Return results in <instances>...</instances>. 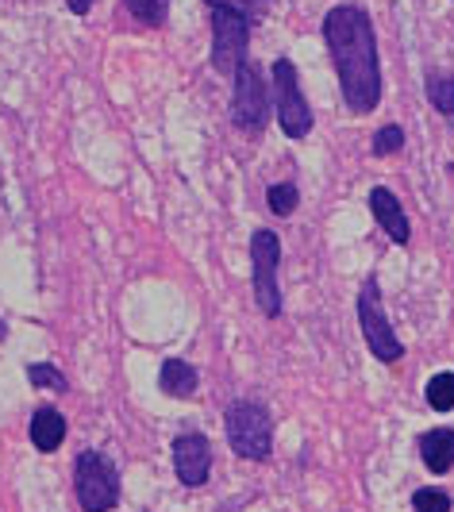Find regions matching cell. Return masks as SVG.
Returning <instances> with one entry per match:
<instances>
[{"label": "cell", "mask_w": 454, "mask_h": 512, "mask_svg": "<svg viewBox=\"0 0 454 512\" xmlns=\"http://www.w3.org/2000/svg\"><path fill=\"white\" fill-rule=\"evenodd\" d=\"M270 120V85L251 58L235 70V93H231V124L239 131H262Z\"/></svg>", "instance_id": "obj_7"}, {"label": "cell", "mask_w": 454, "mask_h": 512, "mask_svg": "<svg viewBox=\"0 0 454 512\" xmlns=\"http://www.w3.org/2000/svg\"><path fill=\"white\" fill-rule=\"evenodd\" d=\"M247 43H251V20L227 8H212V70L235 77V70L247 62Z\"/></svg>", "instance_id": "obj_8"}, {"label": "cell", "mask_w": 454, "mask_h": 512, "mask_svg": "<svg viewBox=\"0 0 454 512\" xmlns=\"http://www.w3.org/2000/svg\"><path fill=\"white\" fill-rule=\"evenodd\" d=\"M370 151L378 158H389V154H401L404 151V128L401 124H385V128L374 135V147Z\"/></svg>", "instance_id": "obj_19"}, {"label": "cell", "mask_w": 454, "mask_h": 512, "mask_svg": "<svg viewBox=\"0 0 454 512\" xmlns=\"http://www.w3.org/2000/svg\"><path fill=\"white\" fill-rule=\"evenodd\" d=\"M420 459L431 474H451L454 470V428H431L420 436Z\"/></svg>", "instance_id": "obj_12"}, {"label": "cell", "mask_w": 454, "mask_h": 512, "mask_svg": "<svg viewBox=\"0 0 454 512\" xmlns=\"http://www.w3.org/2000/svg\"><path fill=\"white\" fill-rule=\"evenodd\" d=\"M174 474L181 486L201 489L212 474V443L201 432H185L174 439Z\"/></svg>", "instance_id": "obj_9"}, {"label": "cell", "mask_w": 454, "mask_h": 512, "mask_svg": "<svg viewBox=\"0 0 454 512\" xmlns=\"http://www.w3.org/2000/svg\"><path fill=\"white\" fill-rule=\"evenodd\" d=\"M370 212H374V220L381 224V231H385L397 247H408V243H412V224H408V216H404V208L393 189L374 185V189H370Z\"/></svg>", "instance_id": "obj_10"}, {"label": "cell", "mask_w": 454, "mask_h": 512, "mask_svg": "<svg viewBox=\"0 0 454 512\" xmlns=\"http://www.w3.org/2000/svg\"><path fill=\"white\" fill-rule=\"evenodd\" d=\"M27 382L35 385V389H66V374L58 370V366H51V362H31L27 366Z\"/></svg>", "instance_id": "obj_18"}, {"label": "cell", "mask_w": 454, "mask_h": 512, "mask_svg": "<svg viewBox=\"0 0 454 512\" xmlns=\"http://www.w3.org/2000/svg\"><path fill=\"white\" fill-rule=\"evenodd\" d=\"M62 439H66V416L58 409H35V416H31V443H35V451L54 455L62 447Z\"/></svg>", "instance_id": "obj_13"}, {"label": "cell", "mask_w": 454, "mask_h": 512, "mask_svg": "<svg viewBox=\"0 0 454 512\" xmlns=\"http://www.w3.org/2000/svg\"><path fill=\"white\" fill-rule=\"evenodd\" d=\"M281 239L270 228H258L251 235V274H254V301L262 308V316L278 320L281 316Z\"/></svg>", "instance_id": "obj_5"}, {"label": "cell", "mask_w": 454, "mask_h": 512, "mask_svg": "<svg viewBox=\"0 0 454 512\" xmlns=\"http://www.w3.org/2000/svg\"><path fill=\"white\" fill-rule=\"evenodd\" d=\"M424 93H428L431 108H435L443 120H454V77L451 74H428L424 77Z\"/></svg>", "instance_id": "obj_14"}, {"label": "cell", "mask_w": 454, "mask_h": 512, "mask_svg": "<svg viewBox=\"0 0 454 512\" xmlns=\"http://www.w3.org/2000/svg\"><path fill=\"white\" fill-rule=\"evenodd\" d=\"M412 512H451V497L443 489H416L412 493Z\"/></svg>", "instance_id": "obj_20"}, {"label": "cell", "mask_w": 454, "mask_h": 512, "mask_svg": "<svg viewBox=\"0 0 454 512\" xmlns=\"http://www.w3.org/2000/svg\"><path fill=\"white\" fill-rule=\"evenodd\" d=\"M447 170H451V174H454V162H451V166H447Z\"/></svg>", "instance_id": "obj_24"}, {"label": "cell", "mask_w": 454, "mask_h": 512, "mask_svg": "<svg viewBox=\"0 0 454 512\" xmlns=\"http://www.w3.org/2000/svg\"><path fill=\"white\" fill-rule=\"evenodd\" d=\"M274 112L289 139H304L312 131V108L304 101L301 77L289 58H274Z\"/></svg>", "instance_id": "obj_6"}, {"label": "cell", "mask_w": 454, "mask_h": 512, "mask_svg": "<svg viewBox=\"0 0 454 512\" xmlns=\"http://www.w3.org/2000/svg\"><path fill=\"white\" fill-rule=\"evenodd\" d=\"M424 401H428V409H435V412H451L454 409V374H451V370L435 374V378L424 385Z\"/></svg>", "instance_id": "obj_15"}, {"label": "cell", "mask_w": 454, "mask_h": 512, "mask_svg": "<svg viewBox=\"0 0 454 512\" xmlns=\"http://www.w3.org/2000/svg\"><path fill=\"white\" fill-rule=\"evenodd\" d=\"M66 4H70V12H74V16H85V12L93 8V0H66Z\"/></svg>", "instance_id": "obj_22"}, {"label": "cell", "mask_w": 454, "mask_h": 512, "mask_svg": "<svg viewBox=\"0 0 454 512\" xmlns=\"http://www.w3.org/2000/svg\"><path fill=\"white\" fill-rule=\"evenodd\" d=\"M0 339H4V320H0Z\"/></svg>", "instance_id": "obj_23"}, {"label": "cell", "mask_w": 454, "mask_h": 512, "mask_svg": "<svg viewBox=\"0 0 454 512\" xmlns=\"http://www.w3.org/2000/svg\"><path fill=\"white\" fill-rule=\"evenodd\" d=\"M224 432L239 459L262 462L274 451V420L258 401H231L224 412Z\"/></svg>", "instance_id": "obj_2"}, {"label": "cell", "mask_w": 454, "mask_h": 512, "mask_svg": "<svg viewBox=\"0 0 454 512\" xmlns=\"http://www.w3.org/2000/svg\"><path fill=\"white\" fill-rule=\"evenodd\" d=\"M208 8H227V12H239L243 20H258L266 12L270 0H204Z\"/></svg>", "instance_id": "obj_21"}, {"label": "cell", "mask_w": 454, "mask_h": 512, "mask_svg": "<svg viewBox=\"0 0 454 512\" xmlns=\"http://www.w3.org/2000/svg\"><path fill=\"white\" fill-rule=\"evenodd\" d=\"M358 328H362V339H366L370 355H374L378 362H401L404 359V343L397 339V328H393L389 316H385L381 285L374 274H370L366 285L358 289Z\"/></svg>", "instance_id": "obj_4"}, {"label": "cell", "mask_w": 454, "mask_h": 512, "mask_svg": "<svg viewBox=\"0 0 454 512\" xmlns=\"http://www.w3.org/2000/svg\"><path fill=\"white\" fill-rule=\"evenodd\" d=\"M324 43L339 74V89L351 112L366 116L381 104V62H378V35L362 8L335 4L324 16Z\"/></svg>", "instance_id": "obj_1"}, {"label": "cell", "mask_w": 454, "mask_h": 512, "mask_svg": "<svg viewBox=\"0 0 454 512\" xmlns=\"http://www.w3.org/2000/svg\"><path fill=\"white\" fill-rule=\"evenodd\" d=\"M158 385H162V393H166V397L189 401V397H197V389H201V374H197V366H193V362L166 359L162 362V374H158Z\"/></svg>", "instance_id": "obj_11"}, {"label": "cell", "mask_w": 454, "mask_h": 512, "mask_svg": "<svg viewBox=\"0 0 454 512\" xmlns=\"http://www.w3.org/2000/svg\"><path fill=\"white\" fill-rule=\"evenodd\" d=\"M124 8L139 20V24L162 27L170 20V0H124Z\"/></svg>", "instance_id": "obj_17"}, {"label": "cell", "mask_w": 454, "mask_h": 512, "mask_svg": "<svg viewBox=\"0 0 454 512\" xmlns=\"http://www.w3.org/2000/svg\"><path fill=\"white\" fill-rule=\"evenodd\" d=\"M297 205H301V193H297L293 181H281V185H270V189H266V208H270L274 216H293Z\"/></svg>", "instance_id": "obj_16"}, {"label": "cell", "mask_w": 454, "mask_h": 512, "mask_svg": "<svg viewBox=\"0 0 454 512\" xmlns=\"http://www.w3.org/2000/svg\"><path fill=\"white\" fill-rule=\"evenodd\" d=\"M74 489L81 512H112L120 505V470L104 451H81L74 462Z\"/></svg>", "instance_id": "obj_3"}]
</instances>
